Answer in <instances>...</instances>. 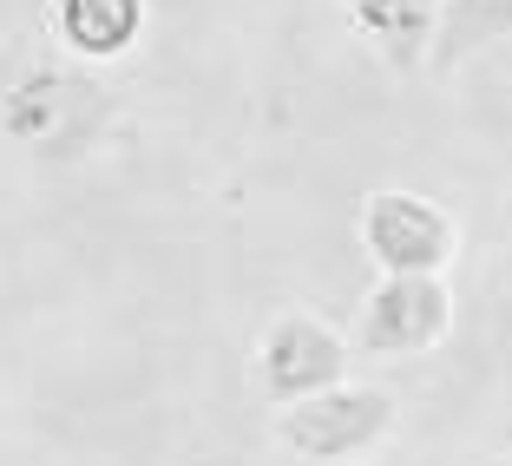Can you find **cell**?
<instances>
[{
    "label": "cell",
    "mask_w": 512,
    "mask_h": 466,
    "mask_svg": "<svg viewBox=\"0 0 512 466\" xmlns=\"http://www.w3.org/2000/svg\"><path fill=\"white\" fill-rule=\"evenodd\" d=\"M401 427V401L388 388L335 381L296 407H276V440L309 466H355Z\"/></svg>",
    "instance_id": "1"
},
{
    "label": "cell",
    "mask_w": 512,
    "mask_h": 466,
    "mask_svg": "<svg viewBox=\"0 0 512 466\" xmlns=\"http://www.w3.org/2000/svg\"><path fill=\"white\" fill-rule=\"evenodd\" d=\"M355 230L381 276H447L460 256V224L421 191H368Z\"/></svg>",
    "instance_id": "2"
},
{
    "label": "cell",
    "mask_w": 512,
    "mask_h": 466,
    "mask_svg": "<svg viewBox=\"0 0 512 466\" xmlns=\"http://www.w3.org/2000/svg\"><path fill=\"white\" fill-rule=\"evenodd\" d=\"M348 381V342L309 309H283L270 329L256 335L250 355V388L263 394L270 407H296L309 394Z\"/></svg>",
    "instance_id": "3"
},
{
    "label": "cell",
    "mask_w": 512,
    "mask_h": 466,
    "mask_svg": "<svg viewBox=\"0 0 512 466\" xmlns=\"http://www.w3.org/2000/svg\"><path fill=\"white\" fill-rule=\"evenodd\" d=\"M453 335V289L447 276H381L368 289L355 342L362 355H427Z\"/></svg>",
    "instance_id": "4"
},
{
    "label": "cell",
    "mask_w": 512,
    "mask_h": 466,
    "mask_svg": "<svg viewBox=\"0 0 512 466\" xmlns=\"http://www.w3.org/2000/svg\"><path fill=\"white\" fill-rule=\"evenodd\" d=\"M342 14H348V27H355V40H362L375 60H388L394 73H421L427 66L440 0H342Z\"/></svg>",
    "instance_id": "5"
},
{
    "label": "cell",
    "mask_w": 512,
    "mask_h": 466,
    "mask_svg": "<svg viewBox=\"0 0 512 466\" xmlns=\"http://www.w3.org/2000/svg\"><path fill=\"white\" fill-rule=\"evenodd\" d=\"M512 40V0H440L434 14V46H427V73H453L473 53H493Z\"/></svg>",
    "instance_id": "6"
},
{
    "label": "cell",
    "mask_w": 512,
    "mask_h": 466,
    "mask_svg": "<svg viewBox=\"0 0 512 466\" xmlns=\"http://www.w3.org/2000/svg\"><path fill=\"white\" fill-rule=\"evenodd\" d=\"M53 27L79 60H119L145 33V0H60Z\"/></svg>",
    "instance_id": "7"
}]
</instances>
